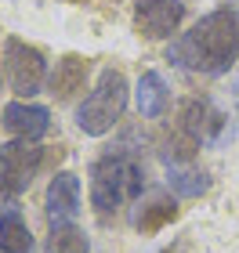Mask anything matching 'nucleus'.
Segmentation results:
<instances>
[{
  "label": "nucleus",
  "mask_w": 239,
  "mask_h": 253,
  "mask_svg": "<svg viewBox=\"0 0 239 253\" xmlns=\"http://www.w3.org/2000/svg\"><path fill=\"white\" fill-rule=\"evenodd\" d=\"M167 58L203 76H221L239 62V11L218 7L167 47Z\"/></svg>",
  "instance_id": "obj_1"
},
{
  "label": "nucleus",
  "mask_w": 239,
  "mask_h": 253,
  "mask_svg": "<svg viewBox=\"0 0 239 253\" xmlns=\"http://www.w3.org/2000/svg\"><path fill=\"white\" fill-rule=\"evenodd\" d=\"M33 250V235L29 224L15 206H7L0 213V253H29Z\"/></svg>",
  "instance_id": "obj_13"
},
{
  "label": "nucleus",
  "mask_w": 239,
  "mask_h": 253,
  "mask_svg": "<svg viewBox=\"0 0 239 253\" xmlns=\"http://www.w3.org/2000/svg\"><path fill=\"white\" fill-rule=\"evenodd\" d=\"M0 123L15 141H40L51 126V112L44 105H33V101H11V105H4Z\"/></svg>",
  "instance_id": "obj_7"
},
{
  "label": "nucleus",
  "mask_w": 239,
  "mask_h": 253,
  "mask_svg": "<svg viewBox=\"0 0 239 253\" xmlns=\"http://www.w3.org/2000/svg\"><path fill=\"white\" fill-rule=\"evenodd\" d=\"M145 188V170L127 152H109L91 167V206L98 213H112L127 203H138Z\"/></svg>",
  "instance_id": "obj_2"
},
{
  "label": "nucleus",
  "mask_w": 239,
  "mask_h": 253,
  "mask_svg": "<svg viewBox=\"0 0 239 253\" xmlns=\"http://www.w3.org/2000/svg\"><path fill=\"white\" fill-rule=\"evenodd\" d=\"M181 130L189 134V141H214L221 130H225V116L214 109V101L207 98H192L185 112H181Z\"/></svg>",
  "instance_id": "obj_9"
},
{
  "label": "nucleus",
  "mask_w": 239,
  "mask_h": 253,
  "mask_svg": "<svg viewBox=\"0 0 239 253\" xmlns=\"http://www.w3.org/2000/svg\"><path fill=\"white\" fill-rule=\"evenodd\" d=\"M44 163V148L37 141H7L0 145V192L7 199L22 195Z\"/></svg>",
  "instance_id": "obj_5"
},
{
  "label": "nucleus",
  "mask_w": 239,
  "mask_h": 253,
  "mask_svg": "<svg viewBox=\"0 0 239 253\" xmlns=\"http://www.w3.org/2000/svg\"><path fill=\"white\" fill-rule=\"evenodd\" d=\"M167 188L181 195V199H199L203 192L210 188V177L203 174L199 167H185V163H174L167 170Z\"/></svg>",
  "instance_id": "obj_14"
},
{
  "label": "nucleus",
  "mask_w": 239,
  "mask_h": 253,
  "mask_svg": "<svg viewBox=\"0 0 239 253\" xmlns=\"http://www.w3.org/2000/svg\"><path fill=\"white\" fill-rule=\"evenodd\" d=\"M4 76H7L11 90H15L22 101H29L33 94L44 90L51 73H48V58H44L33 43L18 40V37H7L4 40Z\"/></svg>",
  "instance_id": "obj_4"
},
{
  "label": "nucleus",
  "mask_w": 239,
  "mask_h": 253,
  "mask_svg": "<svg viewBox=\"0 0 239 253\" xmlns=\"http://www.w3.org/2000/svg\"><path fill=\"white\" fill-rule=\"evenodd\" d=\"M91 243L84 235V228L76 224H54L51 235H48V250L44 253H87Z\"/></svg>",
  "instance_id": "obj_15"
},
{
  "label": "nucleus",
  "mask_w": 239,
  "mask_h": 253,
  "mask_svg": "<svg viewBox=\"0 0 239 253\" xmlns=\"http://www.w3.org/2000/svg\"><path fill=\"white\" fill-rule=\"evenodd\" d=\"M123 109H127V80L116 69H101L98 84L76 105V126L87 137H101L120 123Z\"/></svg>",
  "instance_id": "obj_3"
},
{
  "label": "nucleus",
  "mask_w": 239,
  "mask_h": 253,
  "mask_svg": "<svg viewBox=\"0 0 239 253\" xmlns=\"http://www.w3.org/2000/svg\"><path fill=\"white\" fill-rule=\"evenodd\" d=\"M134 101H138V112L145 120H156L167 112V101H170V90L163 84V76L159 73H142L138 76V87H134Z\"/></svg>",
  "instance_id": "obj_12"
},
{
  "label": "nucleus",
  "mask_w": 239,
  "mask_h": 253,
  "mask_svg": "<svg viewBox=\"0 0 239 253\" xmlns=\"http://www.w3.org/2000/svg\"><path fill=\"white\" fill-rule=\"evenodd\" d=\"M44 203H48L44 210H48L51 228L54 224H73L76 213H80V177L69 174V170L54 174L51 185H48V199H44Z\"/></svg>",
  "instance_id": "obj_8"
},
{
  "label": "nucleus",
  "mask_w": 239,
  "mask_h": 253,
  "mask_svg": "<svg viewBox=\"0 0 239 253\" xmlns=\"http://www.w3.org/2000/svg\"><path fill=\"white\" fill-rule=\"evenodd\" d=\"M178 217V199L170 192H149L145 199L134 203V213H131V224L138 228V232L152 235L159 232L163 224H170Z\"/></svg>",
  "instance_id": "obj_10"
},
{
  "label": "nucleus",
  "mask_w": 239,
  "mask_h": 253,
  "mask_svg": "<svg viewBox=\"0 0 239 253\" xmlns=\"http://www.w3.org/2000/svg\"><path fill=\"white\" fill-rule=\"evenodd\" d=\"M181 18H185V4L181 0H134V29L145 40L174 37Z\"/></svg>",
  "instance_id": "obj_6"
},
{
  "label": "nucleus",
  "mask_w": 239,
  "mask_h": 253,
  "mask_svg": "<svg viewBox=\"0 0 239 253\" xmlns=\"http://www.w3.org/2000/svg\"><path fill=\"white\" fill-rule=\"evenodd\" d=\"M87 73H91V62L80 58V54H65L62 62H54V73L48 76V87L58 101H69L73 94L87 87Z\"/></svg>",
  "instance_id": "obj_11"
}]
</instances>
